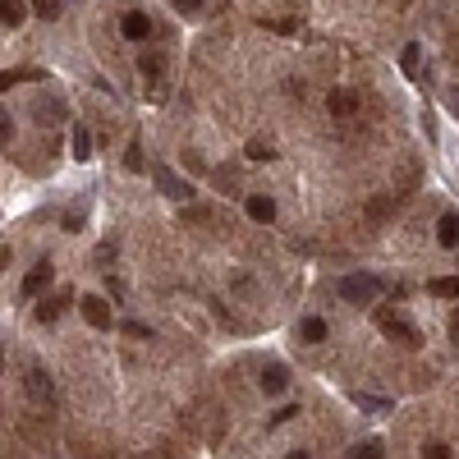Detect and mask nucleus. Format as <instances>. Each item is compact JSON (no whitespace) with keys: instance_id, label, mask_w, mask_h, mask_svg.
Returning a JSON list of instances; mask_svg holds the SVG:
<instances>
[{"instance_id":"f8f14e48","label":"nucleus","mask_w":459,"mask_h":459,"mask_svg":"<svg viewBox=\"0 0 459 459\" xmlns=\"http://www.w3.org/2000/svg\"><path fill=\"white\" fill-rule=\"evenodd\" d=\"M299 340H304V345H321V340H326V321L321 317H304L299 321Z\"/></svg>"},{"instance_id":"f03ea898","label":"nucleus","mask_w":459,"mask_h":459,"mask_svg":"<svg viewBox=\"0 0 459 459\" xmlns=\"http://www.w3.org/2000/svg\"><path fill=\"white\" fill-rule=\"evenodd\" d=\"M377 276H367V271H354V276H340V299L345 304H372L377 299Z\"/></svg>"},{"instance_id":"a878e982","label":"nucleus","mask_w":459,"mask_h":459,"mask_svg":"<svg viewBox=\"0 0 459 459\" xmlns=\"http://www.w3.org/2000/svg\"><path fill=\"white\" fill-rule=\"evenodd\" d=\"M18 78H28V74H23V70H9V74H0V92H5V87H14Z\"/></svg>"},{"instance_id":"7c9ffc66","label":"nucleus","mask_w":459,"mask_h":459,"mask_svg":"<svg viewBox=\"0 0 459 459\" xmlns=\"http://www.w3.org/2000/svg\"><path fill=\"white\" fill-rule=\"evenodd\" d=\"M285 459H312V455L308 450H294V455H285Z\"/></svg>"},{"instance_id":"dca6fc26","label":"nucleus","mask_w":459,"mask_h":459,"mask_svg":"<svg viewBox=\"0 0 459 459\" xmlns=\"http://www.w3.org/2000/svg\"><path fill=\"white\" fill-rule=\"evenodd\" d=\"M349 459H386V446L382 441H358L354 450H349Z\"/></svg>"},{"instance_id":"4468645a","label":"nucleus","mask_w":459,"mask_h":459,"mask_svg":"<svg viewBox=\"0 0 459 459\" xmlns=\"http://www.w3.org/2000/svg\"><path fill=\"white\" fill-rule=\"evenodd\" d=\"M65 304H70V294H60V299H42V304H37V321H55Z\"/></svg>"},{"instance_id":"c756f323","label":"nucleus","mask_w":459,"mask_h":459,"mask_svg":"<svg viewBox=\"0 0 459 459\" xmlns=\"http://www.w3.org/2000/svg\"><path fill=\"white\" fill-rule=\"evenodd\" d=\"M0 377H5V340H0Z\"/></svg>"},{"instance_id":"ddd939ff","label":"nucleus","mask_w":459,"mask_h":459,"mask_svg":"<svg viewBox=\"0 0 459 459\" xmlns=\"http://www.w3.org/2000/svg\"><path fill=\"white\" fill-rule=\"evenodd\" d=\"M23 18H28V5H23V0H0V23L18 28Z\"/></svg>"},{"instance_id":"1a4fd4ad","label":"nucleus","mask_w":459,"mask_h":459,"mask_svg":"<svg viewBox=\"0 0 459 459\" xmlns=\"http://www.w3.org/2000/svg\"><path fill=\"white\" fill-rule=\"evenodd\" d=\"M248 216L258 221V226H267V221H276V202H271L267 193H253L248 198Z\"/></svg>"},{"instance_id":"cd10ccee","label":"nucleus","mask_w":459,"mask_h":459,"mask_svg":"<svg viewBox=\"0 0 459 459\" xmlns=\"http://www.w3.org/2000/svg\"><path fill=\"white\" fill-rule=\"evenodd\" d=\"M450 340H455V345H459V308L450 312Z\"/></svg>"},{"instance_id":"6ab92c4d","label":"nucleus","mask_w":459,"mask_h":459,"mask_svg":"<svg viewBox=\"0 0 459 459\" xmlns=\"http://www.w3.org/2000/svg\"><path fill=\"white\" fill-rule=\"evenodd\" d=\"M399 65H404V74L414 78L418 70H423V51H418V46H409V51H404V60H399Z\"/></svg>"},{"instance_id":"7ed1b4c3","label":"nucleus","mask_w":459,"mask_h":459,"mask_svg":"<svg viewBox=\"0 0 459 459\" xmlns=\"http://www.w3.org/2000/svg\"><path fill=\"white\" fill-rule=\"evenodd\" d=\"M156 189L165 193V198H175V202H189L193 198V184H184L175 170H165V165H156Z\"/></svg>"},{"instance_id":"20e7f679","label":"nucleus","mask_w":459,"mask_h":459,"mask_svg":"<svg viewBox=\"0 0 459 459\" xmlns=\"http://www.w3.org/2000/svg\"><path fill=\"white\" fill-rule=\"evenodd\" d=\"M83 317H87V326H96V331L115 326V317H111V308H106L101 294H83Z\"/></svg>"},{"instance_id":"2eb2a0df","label":"nucleus","mask_w":459,"mask_h":459,"mask_svg":"<svg viewBox=\"0 0 459 459\" xmlns=\"http://www.w3.org/2000/svg\"><path fill=\"white\" fill-rule=\"evenodd\" d=\"M427 289H432L436 299H459V280H455V276H436Z\"/></svg>"},{"instance_id":"5701e85b","label":"nucleus","mask_w":459,"mask_h":459,"mask_svg":"<svg viewBox=\"0 0 459 459\" xmlns=\"http://www.w3.org/2000/svg\"><path fill=\"white\" fill-rule=\"evenodd\" d=\"M248 156H253V161H271V148H267V143H258V138H253V143H248Z\"/></svg>"},{"instance_id":"393cba45","label":"nucleus","mask_w":459,"mask_h":459,"mask_svg":"<svg viewBox=\"0 0 459 459\" xmlns=\"http://www.w3.org/2000/svg\"><path fill=\"white\" fill-rule=\"evenodd\" d=\"M170 5L179 9V14H198V9H202V0H170Z\"/></svg>"},{"instance_id":"a211bd4d","label":"nucleus","mask_w":459,"mask_h":459,"mask_svg":"<svg viewBox=\"0 0 459 459\" xmlns=\"http://www.w3.org/2000/svg\"><path fill=\"white\" fill-rule=\"evenodd\" d=\"M354 404H358V409H377V414H386L390 399H386V395H354Z\"/></svg>"},{"instance_id":"2f4dec72","label":"nucleus","mask_w":459,"mask_h":459,"mask_svg":"<svg viewBox=\"0 0 459 459\" xmlns=\"http://www.w3.org/2000/svg\"><path fill=\"white\" fill-rule=\"evenodd\" d=\"M450 106H455V111H459V87H455V92H450Z\"/></svg>"},{"instance_id":"c85d7f7f","label":"nucleus","mask_w":459,"mask_h":459,"mask_svg":"<svg viewBox=\"0 0 459 459\" xmlns=\"http://www.w3.org/2000/svg\"><path fill=\"white\" fill-rule=\"evenodd\" d=\"M9 262H14V253H9V248H0V271H5Z\"/></svg>"},{"instance_id":"f257e3e1","label":"nucleus","mask_w":459,"mask_h":459,"mask_svg":"<svg viewBox=\"0 0 459 459\" xmlns=\"http://www.w3.org/2000/svg\"><path fill=\"white\" fill-rule=\"evenodd\" d=\"M377 326H382L386 336L395 340V345H409V349H418V345H423V336H418V326H414V321H404L399 312H390V308H377Z\"/></svg>"},{"instance_id":"39448f33","label":"nucleus","mask_w":459,"mask_h":459,"mask_svg":"<svg viewBox=\"0 0 459 459\" xmlns=\"http://www.w3.org/2000/svg\"><path fill=\"white\" fill-rule=\"evenodd\" d=\"M51 276H55L51 258H42V262H37V267H33V271H28V276H23V299H37V294H42L46 285H51Z\"/></svg>"},{"instance_id":"aec40b11","label":"nucleus","mask_w":459,"mask_h":459,"mask_svg":"<svg viewBox=\"0 0 459 459\" xmlns=\"http://www.w3.org/2000/svg\"><path fill=\"white\" fill-rule=\"evenodd\" d=\"M33 14H42V18H60V0H33Z\"/></svg>"},{"instance_id":"9b49d317","label":"nucleus","mask_w":459,"mask_h":459,"mask_svg":"<svg viewBox=\"0 0 459 459\" xmlns=\"http://www.w3.org/2000/svg\"><path fill=\"white\" fill-rule=\"evenodd\" d=\"M285 386H289V372H285V363H271L267 372H262V390H267V395H280Z\"/></svg>"},{"instance_id":"0eeeda50","label":"nucleus","mask_w":459,"mask_h":459,"mask_svg":"<svg viewBox=\"0 0 459 459\" xmlns=\"http://www.w3.org/2000/svg\"><path fill=\"white\" fill-rule=\"evenodd\" d=\"M120 28H124V37H129V42H148V37H152V18L143 14V9H129Z\"/></svg>"},{"instance_id":"b1692460","label":"nucleus","mask_w":459,"mask_h":459,"mask_svg":"<svg viewBox=\"0 0 459 459\" xmlns=\"http://www.w3.org/2000/svg\"><path fill=\"white\" fill-rule=\"evenodd\" d=\"M9 138H14V120L0 111V143H9Z\"/></svg>"},{"instance_id":"bb28decb","label":"nucleus","mask_w":459,"mask_h":459,"mask_svg":"<svg viewBox=\"0 0 459 459\" xmlns=\"http://www.w3.org/2000/svg\"><path fill=\"white\" fill-rule=\"evenodd\" d=\"M65 230L78 234V230H83V216H78V211H65Z\"/></svg>"},{"instance_id":"412c9836","label":"nucleus","mask_w":459,"mask_h":459,"mask_svg":"<svg viewBox=\"0 0 459 459\" xmlns=\"http://www.w3.org/2000/svg\"><path fill=\"white\" fill-rule=\"evenodd\" d=\"M423 459H455V455H450V446L432 441V446H423Z\"/></svg>"},{"instance_id":"6e6552de","label":"nucleus","mask_w":459,"mask_h":459,"mask_svg":"<svg viewBox=\"0 0 459 459\" xmlns=\"http://www.w3.org/2000/svg\"><path fill=\"white\" fill-rule=\"evenodd\" d=\"M436 243H441V248H459V211H446V216L436 221Z\"/></svg>"},{"instance_id":"f3484780","label":"nucleus","mask_w":459,"mask_h":459,"mask_svg":"<svg viewBox=\"0 0 459 459\" xmlns=\"http://www.w3.org/2000/svg\"><path fill=\"white\" fill-rule=\"evenodd\" d=\"M74 156H78V161H87V156H92V133H87L83 124L74 129Z\"/></svg>"},{"instance_id":"4be33fe9","label":"nucleus","mask_w":459,"mask_h":459,"mask_svg":"<svg viewBox=\"0 0 459 459\" xmlns=\"http://www.w3.org/2000/svg\"><path fill=\"white\" fill-rule=\"evenodd\" d=\"M138 65H143V74H148V78H156V74L165 70V65H161V55H143Z\"/></svg>"},{"instance_id":"423d86ee","label":"nucleus","mask_w":459,"mask_h":459,"mask_svg":"<svg viewBox=\"0 0 459 459\" xmlns=\"http://www.w3.org/2000/svg\"><path fill=\"white\" fill-rule=\"evenodd\" d=\"M28 395H33L37 404H51V399H55V386H51V377H46L37 363L28 367Z\"/></svg>"},{"instance_id":"9d476101","label":"nucleus","mask_w":459,"mask_h":459,"mask_svg":"<svg viewBox=\"0 0 459 459\" xmlns=\"http://www.w3.org/2000/svg\"><path fill=\"white\" fill-rule=\"evenodd\" d=\"M354 111H358V96L345 92V87H336V92H331V115H336V120H349Z\"/></svg>"}]
</instances>
